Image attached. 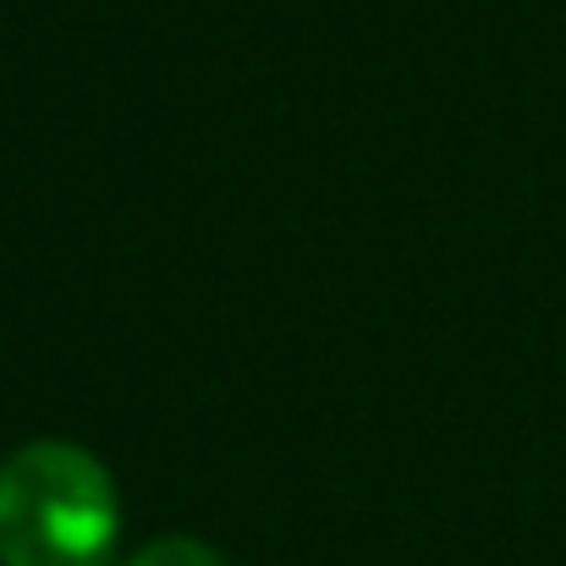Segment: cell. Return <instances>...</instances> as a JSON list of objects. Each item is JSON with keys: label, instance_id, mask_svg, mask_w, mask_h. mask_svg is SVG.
Returning <instances> with one entry per match:
<instances>
[{"label": "cell", "instance_id": "cell-2", "mask_svg": "<svg viewBox=\"0 0 566 566\" xmlns=\"http://www.w3.org/2000/svg\"><path fill=\"white\" fill-rule=\"evenodd\" d=\"M127 566H226L203 539H182V534H171V539H155V545H144L138 556Z\"/></svg>", "mask_w": 566, "mask_h": 566}, {"label": "cell", "instance_id": "cell-1", "mask_svg": "<svg viewBox=\"0 0 566 566\" xmlns=\"http://www.w3.org/2000/svg\"><path fill=\"white\" fill-rule=\"evenodd\" d=\"M122 506L105 462L33 440L0 462V566H111Z\"/></svg>", "mask_w": 566, "mask_h": 566}]
</instances>
